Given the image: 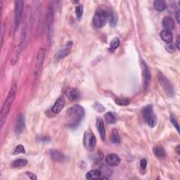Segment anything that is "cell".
<instances>
[{"label": "cell", "mask_w": 180, "mask_h": 180, "mask_svg": "<svg viewBox=\"0 0 180 180\" xmlns=\"http://www.w3.org/2000/svg\"><path fill=\"white\" fill-rule=\"evenodd\" d=\"M162 26L166 30L170 31L173 30L174 28H175V21L171 17L166 16L162 20Z\"/></svg>", "instance_id": "2e32d148"}, {"label": "cell", "mask_w": 180, "mask_h": 180, "mask_svg": "<svg viewBox=\"0 0 180 180\" xmlns=\"http://www.w3.org/2000/svg\"><path fill=\"white\" fill-rule=\"evenodd\" d=\"M176 150H177V153H179V146H177Z\"/></svg>", "instance_id": "f35d334b"}, {"label": "cell", "mask_w": 180, "mask_h": 180, "mask_svg": "<svg viewBox=\"0 0 180 180\" xmlns=\"http://www.w3.org/2000/svg\"><path fill=\"white\" fill-rule=\"evenodd\" d=\"M141 67H142V77H143V84L144 89H146L150 85L151 82V73L149 71V69L148 68L147 65L144 61L141 63Z\"/></svg>", "instance_id": "30bf717a"}, {"label": "cell", "mask_w": 180, "mask_h": 180, "mask_svg": "<svg viewBox=\"0 0 180 180\" xmlns=\"http://www.w3.org/2000/svg\"><path fill=\"white\" fill-rule=\"evenodd\" d=\"M100 172L101 173V175H102L103 179H108V177L111 176L112 174V170L110 169L109 167H106L105 165H102V166L101 167Z\"/></svg>", "instance_id": "cb8c5ba5"}, {"label": "cell", "mask_w": 180, "mask_h": 180, "mask_svg": "<svg viewBox=\"0 0 180 180\" xmlns=\"http://www.w3.org/2000/svg\"><path fill=\"white\" fill-rule=\"evenodd\" d=\"M147 166V161L145 158H143L140 161V168L141 170H145Z\"/></svg>", "instance_id": "836d02e7"}, {"label": "cell", "mask_w": 180, "mask_h": 180, "mask_svg": "<svg viewBox=\"0 0 180 180\" xmlns=\"http://www.w3.org/2000/svg\"><path fill=\"white\" fill-rule=\"evenodd\" d=\"M119 45H120V40H119L118 38H114L111 42V44H110V50H115L119 46Z\"/></svg>", "instance_id": "f1b7e54d"}, {"label": "cell", "mask_w": 180, "mask_h": 180, "mask_svg": "<svg viewBox=\"0 0 180 180\" xmlns=\"http://www.w3.org/2000/svg\"><path fill=\"white\" fill-rule=\"evenodd\" d=\"M177 49H179V37H177Z\"/></svg>", "instance_id": "74e56055"}, {"label": "cell", "mask_w": 180, "mask_h": 180, "mask_svg": "<svg viewBox=\"0 0 180 180\" xmlns=\"http://www.w3.org/2000/svg\"><path fill=\"white\" fill-rule=\"evenodd\" d=\"M51 158L55 161H62L63 159V156L61 153L59 151L51 150L50 151Z\"/></svg>", "instance_id": "603a6c76"}, {"label": "cell", "mask_w": 180, "mask_h": 180, "mask_svg": "<svg viewBox=\"0 0 180 180\" xmlns=\"http://www.w3.org/2000/svg\"><path fill=\"white\" fill-rule=\"evenodd\" d=\"M70 52H71L70 47L61 49V50H60L57 52V54H56V59L58 60L63 59V58H65L66 56H68L70 54Z\"/></svg>", "instance_id": "44dd1931"}, {"label": "cell", "mask_w": 180, "mask_h": 180, "mask_svg": "<svg viewBox=\"0 0 180 180\" xmlns=\"http://www.w3.org/2000/svg\"><path fill=\"white\" fill-rule=\"evenodd\" d=\"M161 37L164 42L168 43V44L172 42V40H173V35H172V33H171L170 31L166 30H164L161 32Z\"/></svg>", "instance_id": "ac0fdd59"}, {"label": "cell", "mask_w": 180, "mask_h": 180, "mask_svg": "<svg viewBox=\"0 0 180 180\" xmlns=\"http://www.w3.org/2000/svg\"><path fill=\"white\" fill-rule=\"evenodd\" d=\"M23 11V2L16 1L15 13H14V23H15L16 28H18L20 24V22H21Z\"/></svg>", "instance_id": "9c48e42d"}, {"label": "cell", "mask_w": 180, "mask_h": 180, "mask_svg": "<svg viewBox=\"0 0 180 180\" xmlns=\"http://www.w3.org/2000/svg\"><path fill=\"white\" fill-rule=\"evenodd\" d=\"M171 122H172V123L173 124V125L175 126V128L177 129V132H179V125L177 124V122H176V120H175V118H171Z\"/></svg>", "instance_id": "d590c367"}, {"label": "cell", "mask_w": 180, "mask_h": 180, "mask_svg": "<svg viewBox=\"0 0 180 180\" xmlns=\"http://www.w3.org/2000/svg\"><path fill=\"white\" fill-rule=\"evenodd\" d=\"M153 153H154L156 157L160 158H164L165 157V156H166L165 150L164 149V148L162 147L161 146H156L153 148Z\"/></svg>", "instance_id": "ffe728a7"}, {"label": "cell", "mask_w": 180, "mask_h": 180, "mask_svg": "<svg viewBox=\"0 0 180 180\" xmlns=\"http://www.w3.org/2000/svg\"><path fill=\"white\" fill-rule=\"evenodd\" d=\"M25 118L22 114H20L16 118L15 124V132L17 134H21L25 130Z\"/></svg>", "instance_id": "8fae6325"}, {"label": "cell", "mask_w": 180, "mask_h": 180, "mask_svg": "<svg viewBox=\"0 0 180 180\" xmlns=\"http://www.w3.org/2000/svg\"><path fill=\"white\" fill-rule=\"evenodd\" d=\"M54 9L52 6H49L46 16V33L47 41L50 43L52 37H53V28H54Z\"/></svg>", "instance_id": "3957f363"}, {"label": "cell", "mask_w": 180, "mask_h": 180, "mask_svg": "<svg viewBox=\"0 0 180 180\" xmlns=\"http://www.w3.org/2000/svg\"><path fill=\"white\" fill-rule=\"evenodd\" d=\"M84 146L89 151H92L94 149L97 144V139L93 132L90 130H87L84 134Z\"/></svg>", "instance_id": "52a82bcc"}, {"label": "cell", "mask_w": 180, "mask_h": 180, "mask_svg": "<svg viewBox=\"0 0 180 180\" xmlns=\"http://www.w3.org/2000/svg\"><path fill=\"white\" fill-rule=\"evenodd\" d=\"M175 17H176L177 21L178 23H180V11L179 10L176 11Z\"/></svg>", "instance_id": "8d00e7d4"}, {"label": "cell", "mask_w": 180, "mask_h": 180, "mask_svg": "<svg viewBox=\"0 0 180 180\" xmlns=\"http://www.w3.org/2000/svg\"><path fill=\"white\" fill-rule=\"evenodd\" d=\"M25 153V148L23 147L22 145H19L17 146L15 149H14V154H19V153Z\"/></svg>", "instance_id": "4dcf8cb0"}, {"label": "cell", "mask_w": 180, "mask_h": 180, "mask_svg": "<svg viewBox=\"0 0 180 180\" xmlns=\"http://www.w3.org/2000/svg\"><path fill=\"white\" fill-rule=\"evenodd\" d=\"M142 115L144 120L146 122L148 125L150 127H154L157 123V118L156 115L153 113V106L151 105H148L145 106L142 110Z\"/></svg>", "instance_id": "277c9868"}, {"label": "cell", "mask_w": 180, "mask_h": 180, "mask_svg": "<svg viewBox=\"0 0 180 180\" xmlns=\"http://www.w3.org/2000/svg\"><path fill=\"white\" fill-rule=\"evenodd\" d=\"M66 104V101L63 97H59L56 100V102L54 104L53 107H52V112L54 113H59L62 111L63 109L64 108Z\"/></svg>", "instance_id": "5bb4252c"}, {"label": "cell", "mask_w": 180, "mask_h": 180, "mask_svg": "<svg viewBox=\"0 0 180 180\" xmlns=\"http://www.w3.org/2000/svg\"><path fill=\"white\" fill-rule=\"evenodd\" d=\"M45 56H46L45 49L43 48L40 49V51H38V53H37V55L35 66H34V76L36 77H38L40 75V72H41L43 63H44V61L45 59Z\"/></svg>", "instance_id": "8992f818"}, {"label": "cell", "mask_w": 180, "mask_h": 180, "mask_svg": "<svg viewBox=\"0 0 180 180\" xmlns=\"http://www.w3.org/2000/svg\"><path fill=\"white\" fill-rule=\"evenodd\" d=\"M115 102L116 104L119 106H127L130 103V100L128 98H118V99H115Z\"/></svg>", "instance_id": "83f0119b"}, {"label": "cell", "mask_w": 180, "mask_h": 180, "mask_svg": "<svg viewBox=\"0 0 180 180\" xmlns=\"http://www.w3.org/2000/svg\"><path fill=\"white\" fill-rule=\"evenodd\" d=\"M165 49L166 50L169 52V53H174L176 51V46L174 44H172V43H169V44L167 45L166 46H165Z\"/></svg>", "instance_id": "1f68e13d"}, {"label": "cell", "mask_w": 180, "mask_h": 180, "mask_svg": "<svg viewBox=\"0 0 180 180\" xmlns=\"http://www.w3.org/2000/svg\"><path fill=\"white\" fill-rule=\"evenodd\" d=\"M94 109H96V111L99 112V113H102L105 111V109H104V107L101 105V104H100L99 103H95Z\"/></svg>", "instance_id": "d6a6232c"}, {"label": "cell", "mask_w": 180, "mask_h": 180, "mask_svg": "<svg viewBox=\"0 0 180 180\" xmlns=\"http://www.w3.org/2000/svg\"><path fill=\"white\" fill-rule=\"evenodd\" d=\"M106 15H107V20L109 22L110 25L111 26H114L116 23V17L115 13H113V11L110 9V8H107L106 10H105Z\"/></svg>", "instance_id": "d6986e66"}, {"label": "cell", "mask_w": 180, "mask_h": 180, "mask_svg": "<svg viewBox=\"0 0 180 180\" xmlns=\"http://www.w3.org/2000/svg\"><path fill=\"white\" fill-rule=\"evenodd\" d=\"M107 15L105 10L98 9L97 11L93 18V25L97 28H102L104 27L107 22Z\"/></svg>", "instance_id": "5b68a950"}, {"label": "cell", "mask_w": 180, "mask_h": 180, "mask_svg": "<svg viewBox=\"0 0 180 180\" xmlns=\"http://www.w3.org/2000/svg\"><path fill=\"white\" fill-rule=\"evenodd\" d=\"M86 178L87 179H103L100 170H93L89 171L86 175Z\"/></svg>", "instance_id": "e0dca14e"}, {"label": "cell", "mask_w": 180, "mask_h": 180, "mask_svg": "<svg viewBox=\"0 0 180 180\" xmlns=\"http://www.w3.org/2000/svg\"><path fill=\"white\" fill-rule=\"evenodd\" d=\"M159 82L161 83L162 88L164 89L165 92H166V94L170 96V97H172L174 95V89L172 85H171L170 81L167 79V77L165 76L164 75H162L161 72H158V75Z\"/></svg>", "instance_id": "ba28073f"}, {"label": "cell", "mask_w": 180, "mask_h": 180, "mask_svg": "<svg viewBox=\"0 0 180 180\" xmlns=\"http://www.w3.org/2000/svg\"><path fill=\"white\" fill-rule=\"evenodd\" d=\"M28 164V161L25 159H17L12 162V167L19 168L25 166Z\"/></svg>", "instance_id": "d4e9b609"}, {"label": "cell", "mask_w": 180, "mask_h": 180, "mask_svg": "<svg viewBox=\"0 0 180 180\" xmlns=\"http://www.w3.org/2000/svg\"><path fill=\"white\" fill-rule=\"evenodd\" d=\"M26 175H27V176L29 178H30V179H33V180H37V177L34 175L33 173H32V172H28L26 173Z\"/></svg>", "instance_id": "e575fe53"}, {"label": "cell", "mask_w": 180, "mask_h": 180, "mask_svg": "<svg viewBox=\"0 0 180 180\" xmlns=\"http://www.w3.org/2000/svg\"><path fill=\"white\" fill-rule=\"evenodd\" d=\"M66 96L70 101H74L78 99L80 97V93L76 89L74 88H67L65 92Z\"/></svg>", "instance_id": "4fadbf2b"}, {"label": "cell", "mask_w": 180, "mask_h": 180, "mask_svg": "<svg viewBox=\"0 0 180 180\" xmlns=\"http://www.w3.org/2000/svg\"><path fill=\"white\" fill-rule=\"evenodd\" d=\"M104 117H105L106 122L107 123V124H112L115 123V121H116L115 116L113 115L111 112L106 113V114L104 115Z\"/></svg>", "instance_id": "4316f807"}, {"label": "cell", "mask_w": 180, "mask_h": 180, "mask_svg": "<svg viewBox=\"0 0 180 180\" xmlns=\"http://www.w3.org/2000/svg\"><path fill=\"white\" fill-rule=\"evenodd\" d=\"M16 92H17V85L16 84H13L10 88L7 98H6V100L4 101V102L3 103V106L2 107L1 113H0V124H1V127H3L6 120H7V116L11 110V106H12L13 101L16 98Z\"/></svg>", "instance_id": "6da1fadb"}, {"label": "cell", "mask_w": 180, "mask_h": 180, "mask_svg": "<svg viewBox=\"0 0 180 180\" xmlns=\"http://www.w3.org/2000/svg\"><path fill=\"white\" fill-rule=\"evenodd\" d=\"M75 13H76L77 19H80L81 17H82V13H83V7H82V5L79 4V5L77 6L76 8H75Z\"/></svg>", "instance_id": "f546056e"}, {"label": "cell", "mask_w": 180, "mask_h": 180, "mask_svg": "<svg viewBox=\"0 0 180 180\" xmlns=\"http://www.w3.org/2000/svg\"><path fill=\"white\" fill-rule=\"evenodd\" d=\"M96 126L99 133L100 136L103 141H105L106 139V130H105V126H104V123L102 119L101 118H97V122H96Z\"/></svg>", "instance_id": "9a60e30c"}, {"label": "cell", "mask_w": 180, "mask_h": 180, "mask_svg": "<svg viewBox=\"0 0 180 180\" xmlns=\"http://www.w3.org/2000/svg\"><path fill=\"white\" fill-rule=\"evenodd\" d=\"M106 162L109 166L116 167L120 164V159L116 154L111 153V154H109L106 157Z\"/></svg>", "instance_id": "7c38bea8"}, {"label": "cell", "mask_w": 180, "mask_h": 180, "mask_svg": "<svg viewBox=\"0 0 180 180\" xmlns=\"http://www.w3.org/2000/svg\"><path fill=\"white\" fill-rule=\"evenodd\" d=\"M153 6H154L155 9L157 10L158 11H160V12L164 11L165 9V8H166V4H165V2L163 1H161V0L155 1Z\"/></svg>", "instance_id": "484cf974"}, {"label": "cell", "mask_w": 180, "mask_h": 180, "mask_svg": "<svg viewBox=\"0 0 180 180\" xmlns=\"http://www.w3.org/2000/svg\"><path fill=\"white\" fill-rule=\"evenodd\" d=\"M110 140L113 144H118L120 142V136H119L118 132L115 129L111 131V135H110Z\"/></svg>", "instance_id": "7402d4cb"}, {"label": "cell", "mask_w": 180, "mask_h": 180, "mask_svg": "<svg viewBox=\"0 0 180 180\" xmlns=\"http://www.w3.org/2000/svg\"><path fill=\"white\" fill-rule=\"evenodd\" d=\"M84 116L85 111L82 106L78 104L72 106L67 111L68 125L72 128L76 127L82 121Z\"/></svg>", "instance_id": "7a4b0ae2"}]
</instances>
